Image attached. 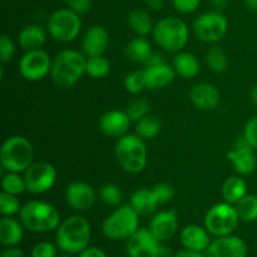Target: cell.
<instances>
[{"label": "cell", "instance_id": "obj_52", "mask_svg": "<svg viewBox=\"0 0 257 257\" xmlns=\"http://www.w3.org/2000/svg\"><path fill=\"white\" fill-rule=\"evenodd\" d=\"M251 99H252V102L257 105V84L252 88V90H251Z\"/></svg>", "mask_w": 257, "mask_h": 257}, {"label": "cell", "instance_id": "obj_3", "mask_svg": "<svg viewBox=\"0 0 257 257\" xmlns=\"http://www.w3.org/2000/svg\"><path fill=\"white\" fill-rule=\"evenodd\" d=\"M19 215L20 222L32 232H52L60 225V216L57 208L43 201H30L25 203Z\"/></svg>", "mask_w": 257, "mask_h": 257}, {"label": "cell", "instance_id": "obj_29", "mask_svg": "<svg viewBox=\"0 0 257 257\" xmlns=\"http://www.w3.org/2000/svg\"><path fill=\"white\" fill-rule=\"evenodd\" d=\"M247 185L241 177H230L222 186V196L225 202L235 205L243 196L247 195Z\"/></svg>", "mask_w": 257, "mask_h": 257}, {"label": "cell", "instance_id": "obj_25", "mask_svg": "<svg viewBox=\"0 0 257 257\" xmlns=\"http://www.w3.org/2000/svg\"><path fill=\"white\" fill-rule=\"evenodd\" d=\"M47 34L39 25H28L19 33V44L24 50H37L44 45Z\"/></svg>", "mask_w": 257, "mask_h": 257}, {"label": "cell", "instance_id": "obj_23", "mask_svg": "<svg viewBox=\"0 0 257 257\" xmlns=\"http://www.w3.org/2000/svg\"><path fill=\"white\" fill-rule=\"evenodd\" d=\"M23 223L12 216H3L0 220V242L7 247L17 246L23 240Z\"/></svg>", "mask_w": 257, "mask_h": 257}, {"label": "cell", "instance_id": "obj_32", "mask_svg": "<svg viewBox=\"0 0 257 257\" xmlns=\"http://www.w3.org/2000/svg\"><path fill=\"white\" fill-rule=\"evenodd\" d=\"M110 72V63L109 60L105 59L104 57H92L87 58V69L85 74L94 79H100L105 78Z\"/></svg>", "mask_w": 257, "mask_h": 257}, {"label": "cell", "instance_id": "obj_48", "mask_svg": "<svg viewBox=\"0 0 257 257\" xmlns=\"http://www.w3.org/2000/svg\"><path fill=\"white\" fill-rule=\"evenodd\" d=\"M161 63H163L162 57H161L160 54H157V53H152V55L148 58V60L145 63V64H146V67H152V65L161 64Z\"/></svg>", "mask_w": 257, "mask_h": 257}, {"label": "cell", "instance_id": "obj_53", "mask_svg": "<svg viewBox=\"0 0 257 257\" xmlns=\"http://www.w3.org/2000/svg\"><path fill=\"white\" fill-rule=\"evenodd\" d=\"M60 257H70L69 255H64V256H60Z\"/></svg>", "mask_w": 257, "mask_h": 257}, {"label": "cell", "instance_id": "obj_19", "mask_svg": "<svg viewBox=\"0 0 257 257\" xmlns=\"http://www.w3.org/2000/svg\"><path fill=\"white\" fill-rule=\"evenodd\" d=\"M177 213L176 211H162L152 218L150 223L151 232L158 241H167L173 237L177 231Z\"/></svg>", "mask_w": 257, "mask_h": 257}, {"label": "cell", "instance_id": "obj_20", "mask_svg": "<svg viewBox=\"0 0 257 257\" xmlns=\"http://www.w3.org/2000/svg\"><path fill=\"white\" fill-rule=\"evenodd\" d=\"M181 243L187 250L203 252L211 243L210 232L198 225H188L181 232Z\"/></svg>", "mask_w": 257, "mask_h": 257}, {"label": "cell", "instance_id": "obj_2", "mask_svg": "<svg viewBox=\"0 0 257 257\" xmlns=\"http://www.w3.org/2000/svg\"><path fill=\"white\" fill-rule=\"evenodd\" d=\"M92 230L87 218L74 215L63 221L57 228L58 247L67 253H80L90 242Z\"/></svg>", "mask_w": 257, "mask_h": 257}, {"label": "cell", "instance_id": "obj_14", "mask_svg": "<svg viewBox=\"0 0 257 257\" xmlns=\"http://www.w3.org/2000/svg\"><path fill=\"white\" fill-rule=\"evenodd\" d=\"M255 148L248 143L245 136L238 137L235 142V148L227 153V158L232 163L236 172L240 175H251L257 167V158L255 155Z\"/></svg>", "mask_w": 257, "mask_h": 257}, {"label": "cell", "instance_id": "obj_11", "mask_svg": "<svg viewBox=\"0 0 257 257\" xmlns=\"http://www.w3.org/2000/svg\"><path fill=\"white\" fill-rule=\"evenodd\" d=\"M24 180L29 192L40 195L49 191L54 186L57 181V170L49 162H33L24 171Z\"/></svg>", "mask_w": 257, "mask_h": 257}, {"label": "cell", "instance_id": "obj_31", "mask_svg": "<svg viewBox=\"0 0 257 257\" xmlns=\"http://www.w3.org/2000/svg\"><path fill=\"white\" fill-rule=\"evenodd\" d=\"M235 210L241 221L252 222L257 220V196L246 195L235 203Z\"/></svg>", "mask_w": 257, "mask_h": 257}, {"label": "cell", "instance_id": "obj_28", "mask_svg": "<svg viewBox=\"0 0 257 257\" xmlns=\"http://www.w3.org/2000/svg\"><path fill=\"white\" fill-rule=\"evenodd\" d=\"M152 53V47L145 38H135L125 45V54L128 59L135 63H146Z\"/></svg>", "mask_w": 257, "mask_h": 257}, {"label": "cell", "instance_id": "obj_35", "mask_svg": "<svg viewBox=\"0 0 257 257\" xmlns=\"http://www.w3.org/2000/svg\"><path fill=\"white\" fill-rule=\"evenodd\" d=\"M124 88L131 94H140L147 88L145 70H135L130 73L124 79Z\"/></svg>", "mask_w": 257, "mask_h": 257}, {"label": "cell", "instance_id": "obj_6", "mask_svg": "<svg viewBox=\"0 0 257 257\" xmlns=\"http://www.w3.org/2000/svg\"><path fill=\"white\" fill-rule=\"evenodd\" d=\"M153 38L162 49L167 52H178L188 42V27L182 19L166 17L157 22L153 29Z\"/></svg>", "mask_w": 257, "mask_h": 257}, {"label": "cell", "instance_id": "obj_41", "mask_svg": "<svg viewBox=\"0 0 257 257\" xmlns=\"http://www.w3.org/2000/svg\"><path fill=\"white\" fill-rule=\"evenodd\" d=\"M57 256V250L53 243L43 241V242L37 243L32 250V257H55Z\"/></svg>", "mask_w": 257, "mask_h": 257}, {"label": "cell", "instance_id": "obj_9", "mask_svg": "<svg viewBox=\"0 0 257 257\" xmlns=\"http://www.w3.org/2000/svg\"><path fill=\"white\" fill-rule=\"evenodd\" d=\"M238 217L235 206L223 202L212 206L206 213L205 227L208 232L216 237L230 236L237 228Z\"/></svg>", "mask_w": 257, "mask_h": 257}, {"label": "cell", "instance_id": "obj_30", "mask_svg": "<svg viewBox=\"0 0 257 257\" xmlns=\"http://www.w3.org/2000/svg\"><path fill=\"white\" fill-rule=\"evenodd\" d=\"M162 130L161 120L155 115H146L142 119L137 120L136 125V135L140 136L143 140H152L157 137Z\"/></svg>", "mask_w": 257, "mask_h": 257}, {"label": "cell", "instance_id": "obj_39", "mask_svg": "<svg viewBox=\"0 0 257 257\" xmlns=\"http://www.w3.org/2000/svg\"><path fill=\"white\" fill-rule=\"evenodd\" d=\"M152 192L158 205H165V203L170 202L175 195V190L168 183H158L152 188Z\"/></svg>", "mask_w": 257, "mask_h": 257}, {"label": "cell", "instance_id": "obj_49", "mask_svg": "<svg viewBox=\"0 0 257 257\" xmlns=\"http://www.w3.org/2000/svg\"><path fill=\"white\" fill-rule=\"evenodd\" d=\"M146 4L150 9L160 10L163 7V0H146Z\"/></svg>", "mask_w": 257, "mask_h": 257}, {"label": "cell", "instance_id": "obj_45", "mask_svg": "<svg viewBox=\"0 0 257 257\" xmlns=\"http://www.w3.org/2000/svg\"><path fill=\"white\" fill-rule=\"evenodd\" d=\"M78 257H108L107 253L98 247H87L79 253Z\"/></svg>", "mask_w": 257, "mask_h": 257}, {"label": "cell", "instance_id": "obj_16", "mask_svg": "<svg viewBox=\"0 0 257 257\" xmlns=\"http://www.w3.org/2000/svg\"><path fill=\"white\" fill-rule=\"evenodd\" d=\"M65 200L73 210L85 212L93 207L97 195L88 183L73 182L65 190Z\"/></svg>", "mask_w": 257, "mask_h": 257}, {"label": "cell", "instance_id": "obj_33", "mask_svg": "<svg viewBox=\"0 0 257 257\" xmlns=\"http://www.w3.org/2000/svg\"><path fill=\"white\" fill-rule=\"evenodd\" d=\"M3 191L10 195H22L27 190L24 177H20L17 172H8L2 178Z\"/></svg>", "mask_w": 257, "mask_h": 257}, {"label": "cell", "instance_id": "obj_22", "mask_svg": "<svg viewBox=\"0 0 257 257\" xmlns=\"http://www.w3.org/2000/svg\"><path fill=\"white\" fill-rule=\"evenodd\" d=\"M146 84L151 90H157L170 85L175 79V70L166 64L165 62L161 64L147 67L145 69Z\"/></svg>", "mask_w": 257, "mask_h": 257}, {"label": "cell", "instance_id": "obj_15", "mask_svg": "<svg viewBox=\"0 0 257 257\" xmlns=\"http://www.w3.org/2000/svg\"><path fill=\"white\" fill-rule=\"evenodd\" d=\"M207 257H246L247 245L237 236H223L217 237L210 243L206 250Z\"/></svg>", "mask_w": 257, "mask_h": 257}, {"label": "cell", "instance_id": "obj_24", "mask_svg": "<svg viewBox=\"0 0 257 257\" xmlns=\"http://www.w3.org/2000/svg\"><path fill=\"white\" fill-rule=\"evenodd\" d=\"M131 206L140 216H148L157 210L158 202L156 201L152 190L141 188L137 190L131 197Z\"/></svg>", "mask_w": 257, "mask_h": 257}, {"label": "cell", "instance_id": "obj_34", "mask_svg": "<svg viewBox=\"0 0 257 257\" xmlns=\"http://www.w3.org/2000/svg\"><path fill=\"white\" fill-rule=\"evenodd\" d=\"M206 62H207L208 68L215 73H223L227 69V55L218 47H212L208 50L206 55Z\"/></svg>", "mask_w": 257, "mask_h": 257}, {"label": "cell", "instance_id": "obj_40", "mask_svg": "<svg viewBox=\"0 0 257 257\" xmlns=\"http://www.w3.org/2000/svg\"><path fill=\"white\" fill-rule=\"evenodd\" d=\"M15 53V45L8 35H2L0 38V60L2 63H8L12 60Z\"/></svg>", "mask_w": 257, "mask_h": 257}, {"label": "cell", "instance_id": "obj_17", "mask_svg": "<svg viewBox=\"0 0 257 257\" xmlns=\"http://www.w3.org/2000/svg\"><path fill=\"white\" fill-rule=\"evenodd\" d=\"M109 45V34L105 28L93 25L83 37L82 49L87 58L102 57Z\"/></svg>", "mask_w": 257, "mask_h": 257}, {"label": "cell", "instance_id": "obj_44", "mask_svg": "<svg viewBox=\"0 0 257 257\" xmlns=\"http://www.w3.org/2000/svg\"><path fill=\"white\" fill-rule=\"evenodd\" d=\"M243 136H245L246 140L248 141V143H250L255 150H257V115L251 118V119L246 123Z\"/></svg>", "mask_w": 257, "mask_h": 257}, {"label": "cell", "instance_id": "obj_50", "mask_svg": "<svg viewBox=\"0 0 257 257\" xmlns=\"http://www.w3.org/2000/svg\"><path fill=\"white\" fill-rule=\"evenodd\" d=\"M208 2H210L211 4L216 8V9L221 10V9H225V8L227 7L228 0H208Z\"/></svg>", "mask_w": 257, "mask_h": 257}, {"label": "cell", "instance_id": "obj_13", "mask_svg": "<svg viewBox=\"0 0 257 257\" xmlns=\"http://www.w3.org/2000/svg\"><path fill=\"white\" fill-rule=\"evenodd\" d=\"M160 242L150 228H138L127 240L125 247L130 257H161L162 247Z\"/></svg>", "mask_w": 257, "mask_h": 257}, {"label": "cell", "instance_id": "obj_51", "mask_svg": "<svg viewBox=\"0 0 257 257\" xmlns=\"http://www.w3.org/2000/svg\"><path fill=\"white\" fill-rule=\"evenodd\" d=\"M245 4L248 9L257 12V0H245Z\"/></svg>", "mask_w": 257, "mask_h": 257}, {"label": "cell", "instance_id": "obj_47", "mask_svg": "<svg viewBox=\"0 0 257 257\" xmlns=\"http://www.w3.org/2000/svg\"><path fill=\"white\" fill-rule=\"evenodd\" d=\"M173 257H207L206 255H203L202 252H197V251H191L185 248V250L178 251Z\"/></svg>", "mask_w": 257, "mask_h": 257}, {"label": "cell", "instance_id": "obj_37", "mask_svg": "<svg viewBox=\"0 0 257 257\" xmlns=\"http://www.w3.org/2000/svg\"><path fill=\"white\" fill-rule=\"evenodd\" d=\"M100 200L108 206H118L122 202V191L114 183H107L99 190Z\"/></svg>", "mask_w": 257, "mask_h": 257}, {"label": "cell", "instance_id": "obj_12", "mask_svg": "<svg viewBox=\"0 0 257 257\" xmlns=\"http://www.w3.org/2000/svg\"><path fill=\"white\" fill-rule=\"evenodd\" d=\"M53 60L44 50H29L19 62L20 74L30 82H38L47 77L52 70Z\"/></svg>", "mask_w": 257, "mask_h": 257}, {"label": "cell", "instance_id": "obj_21", "mask_svg": "<svg viewBox=\"0 0 257 257\" xmlns=\"http://www.w3.org/2000/svg\"><path fill=\"white\" fill-rule=\"evenodd\" d=\"M190 99L193 104L202 110L215 109L220 103V92L208 83L195 85L190 93Z\"/></svg>", "mask_w": 257, "mask_h": 257}, {"label": "cell", "instance_id": "obj_38", "mask_svg": "<svg viewBox=\"0 0 257 257\" xmlns=\"http://www.w3.org/2000/svg\"><path fill=\"white\" fill-rule=\"evenodd\" d=\"M150 103L146 99H136L127 105L125 113L131 120H140L150 113Z\"/></svg>", "mask_w": 257, "mask_h": 257}, {"label": "cell", "instance_id": "obj_46", "mask_svg": "<svg viewBox=\"0 0 257 257\" xmlns=\"http://www.w3.org/2000/svg\"><path fill=\"white\" fill-rule=\"evenodd\" d=\"M2 257H24L23 250L18 248L17 246H10V247L5 248L2 252Z\"/></svg>", "mask_w": 257, "mask_h": 257}, {"label": "cell", "instance_id": "obj_42", "mask_svg": "<svg viewBox=\"0 0 257 257\" xmlns=\"http://www.w3.org/2000/svg\"><path fill=\"white\" fill-rule=\"evenodd\" d=\"M172 4L177 12L190 14L200 8L201 0H172Z\"/></svg>", "mask_w": 257, "mask_h": 257}, {"label": "cell", "instance_id": "obj_1", "mask_svg": "<svg viewBox=\"0 0 257 257\" xmlns=\"http://www.w3.org/2000/svg\"><path fill=\"white\" fill-rule=\"evenodd\" d=\"M85 69L87 57L77 50L67 49L53 59L50 77L58 88L68 89L77 84L83 74H85Z\"/></svg>", "mask_w": 257, "mask_h": 257}, {"label": "cell", "instance_id": "obj_7", "mask_svg": "<svg viewBox=\"0 0 257 257\" xmlns=\"http://www.w3.org/2000/svg\"><path fill=\"white\" fill-rule=\"evenodd\" d=\"M140 228V215L131 205L119 206L104 221L102 230L110 240H128Z\"/></svg>", "mask_w": 257, "mask_h": 257}, {"label": "cell", "instance_id": "obj_27", "mask_svg": "<svg viewBox=\"0 0 257 257\" xmlns=\"http://www.w3.org/2000/svg\"><path fill=\"white\" fill-rule=\"evenodd\" d=\"M128 23L130 27L138 37H147L153 33L155 25H153L151 15L143 9H135L128 15Z\"/></svg>", "mask_w": 257, "mask_h": 257}, {"label": "cell", "instance_id": "obj_8", "mask_svg": "<svg viewBox=\"0 0 257 257\" xmlns=\"http://www.w3.org/2000/svg\"><path fill=\"white\" fill-rule=\"evenodd\" d=\"M82 29L80 15L70 9H58L49 17L47 30L50 37L60 43H69L79 35Z\"/></svg>", "mask_w": 257, "mask_h": 257}, {"label": "cell", "instance_id": "obj_18", "mask_svg": "<svg viewBox=\"0 0 257 257\" xmlns=\"http://www.w3.org/2000/svg\"><path fill=\"white\" fill-rule=\"evenodd\" d=\"M131 118L122 110H109L100 117L99 128L110 138H122L127 135L131 125Z\"/></svg>", "mask_w": 257, "mask_h": 257}, {"label": "cell", "instance_id": "obj_10", "mask_svg": "<svg viewBox=\"0 0 257 257\" xmlns=\"http://www.w3.org/2000/svg\"><path fill=\"white\" fill-rule=\"evenodd\" d=\"M227 29V18L220 12L203 13L193 23V33L205 43L218 42L225 37Z\"/></svg>", "mask_w": 257, "mask_h": 257}, {"label": "cell", "instance_id": "obj_4", "mask_svg": "<svg viewBox=\"0 0 257 257\" xmlns=\"http://www.w3.org/2000/svg\"><path fill=\"white\" fill-rule=\"evenodd\" d=\"M115 158L128 173H140L147 166V147L143 138L137 135H125L115 145Z\"/></svg>", "mask_w": 257, "mask_h": 257}, {"label": "cell", "instance_id": "obj_26", "mask_svg": "<svg viewBox=\"0 0 257 257\" xmlns=\"http://www.w3.org/2000/svg\"><path fill=\"white\" fill-rule=\"evenodd\" d=\"M173 67L176 73L186 79L196 77L200 72V62L191 53H178L173 59Z\"/></svg>", "mask_w": 257, "mask_h": 257}, {"label": "cell", "instance_id": "obj_43", "mask_svg": "<svg viewBox=\"0 0 257 257\" xmlns=\"http://www.w3.org/2000/svg\"><path fill=\"white\" fill-rule=\"evenodd\" d=\"M68 9L77 13L78 15H84L92 8V0H65Z\"/></svg>", "mask_w": 257, "mask_h": 257}, {"label": "cell", "instance_id": "obj_5", "mask_svg": "<svg viewBox=\"0 0 257 257\" xmlns=\"http://www.w3.org/2000/svg\"><path fill=\"white\" fill-rule=\"evenodd\" d=\"M34 160V148L32 143L22 136L9 137L0 151V161L8 172H24Z\"/></svg>", "mask_w": 257, "mask_h": 257}, {"label": "cell", "instance_id": "obj_36", "mask_svg": "<svg viewBox=\"0 0 257 257\" xmlns=\"http://www.w3.org/2000/svg\"><path fill=\"white\" fill-rule=\"evenodd\" d=\"M23 206L20 205V201L18 196L10 195L3 191L0 195V213L3 216H14L20 212Z\"/></svg>", "mask_w": 257, "mask_h": 257}]
</instances>
